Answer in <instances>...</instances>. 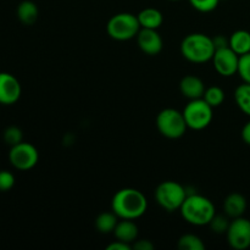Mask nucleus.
Returning a JSON list of instances; mask_svg holds the SVG:
<instances>
[{"mask_svg": "<svg viewBox=\"0 0 250 250\" xmlns=\"http://www.w3.org/2000/svg\"><path fill=\"white\" fill-rule=\"evenodd\" d=\"M137 17H138L141 28L158 29L164 22L163 14L155 7H146L137 15Z\"/></svg>", "mask_w": 250, "mask_h": 250, "instance_id": "16", "label": "nucleus"}, {"mask_svg": "<svg viewBox=\"0 0 250 250\" xmlns=\"http://www.w3.org/2000/svg\"><path fill=\"white\" fill-rule=\"evenodd\" d=\"M220 0H189V4L199 12H211L219 5Z\"/></svg>", "mask_w": 250, "mask_h": 250, "instance_id": "26", "label": "nucleus"}, {"mask_svg": "<svg viewBox=\"0 0 250 250\" xmlns=\"http://www.w3.org/2000/svg\"><path fill=\"white\" fill-rule=\"evenodd\" d=\"M229 216H222V215H215L214 219L210 221L209 226L211 229V231L216 234H224L226 233L227 229H229Z\"/></svg>", "mask_w": 250, "mask_h": 250, "instance_id": "24", "label": "nucleus"}, {"mask_svg": "<svg viewBox=\"0 0 250 250\" xmlns=\"http://www.w3.org/2000/svg\"><path fill=\"white\" fill-rule=\"evenodd\" d=\"M242 138H243L244 143L250 146V121L247 122L242 129Z\"/></svg>", "mask_w": 250, "mask_h": 250, "instance_id": "31", "label": "nucleus"}, {"mask_svg": "<svg viewBox=\"0 0 250 250\" xmlns=\"http://www.w3.org/2000/svg\"><path fill=\"white\" fill-rule=\"evenodd\" d=\"M112 233L119 241L132 244L138 237V226L134 224L133 220L121 219V221L117 222Z\"/></svg>", "mask_w": 250, "mask_h": 250, "instance_id": "15", "label": "nucleus"}, {"mask_svg": "<svg viewBox=\"0 0 250 250\" xmlns=\"http://www.w3.org/2000/svg\"><path fill=\"white\" fill-rule=\"evenodd\" d=\"M214 41V45L216 49H222V48H226V46H229V38H226L225 36L222 34H217L212 38Z\"/></svg>", "mask_w": 250, "mask_h": 250, "instance_id": "29", "label": "nucleus"}, {"mask_svg": "<svg viewBox=\"0 0 250 250\" xmlns=\"http://www.w3.org/2000/svg\"><path fill=\"white\" fill-rule=\"evenodd\" d=\"M225 214L231 219L243 216L247 210V199L239 193H231L224 202Z\"/></svg>", "mask_w": 250, "mask_h": 250, "instance_id": "14", "label": "nucleus"}, {"mask_svg": "<svg viewBox=\"0 0 250 250\" xmlns=\"http://www.w3.org/2000/svg\"><path fill=\"white\" fill-rule=\"evenodd\" d=\"M4 141L7 146H14L23 142V134L19 127L10 126L4 131Z\"/></svg>", "mask_w": 250, "mask_h": 250, "instance_id": "23", "label": "nucleus"}, {"mask_svg": "<svg viewBox=\"0 0 250 250\" xmlns=\"http://www.w3.org/2000/svg\"><path fill=\"white\" fill-rule=\"evenodd\" d=\"M119 220V216L112 210L111 211H104L98 215V217L95 219V229L103 234L112 233Z\"/></svg>", "mask_w": 250, "mask_h": 250, "instance_id": "19", "label": "nucleus"}, {"mask_svg": "<svg viewBox=\"0 0 250 250\" xmlns=\"http://www.w3.org/2000/svg\"><path fill=\"white\" fill-rule=\"evenodd\" d=\"M38 6L31 0H24L17 6V17L23 24L31 26L38 20Z\"/></svg>", "mask_w": 250, "mask_h": 250, "instance_id": "18", "label": "nucleus"}, {"mask_svg": "<svg viewBox=\"0 0 250 250\" xmlns=\"http://www.w3.org/2000/svg\"><path fill=\"white\" fill-rule=\"evenodd\" d=\"M107 34L115 41L125 42L133 39L141 31L138 17L131 12H120L107 21Z\"/></svg>", "mask_w": 250, "mask_h": 250, "instance_id": "4", "label": "nucleus"}, {"mask_svg": "<svg viewBox=\"0 0 250 250\" xmlns=\"http://www.w3.org/2000/svg\"><path fill=\"white\" fill-rule=\"evenodd\" d=\"M181 215L193 226H205L216 215L215 205L209 198L200 194H188L180 209Z\"/></svg>", "mask_w": 250, "mask_h": 250, "instance_id": "2", "label": "nucleus"}, {"mask_svg": "<svg viewBox=\"0 0 250 250\" xmlns=\"http://www.w3.org/2000/svg\"><path fill=\"white\" fill-rule=\"evenodd\" d=\"M21 84L14 75L0 72V104H15L21 97Z\"/></svg>", "mask_w": 250, "mask_h": 250, "instance_id": "11", "label": "nucleus"}, {"mask_svg": "<svg viewBox=\"0 0 250 250\" xmlns=\"http://www.w3.org/2000/svg\"><path fill=\"white\" fill-rule=\"evenodd\" d=\"M229 48L239 56L250 53V33L244 29L233 32L229 37Z\"/></svg>", "mask_w": 250, "mask_h": 250, "instance_id": "17", "label": "nucleus"}, {"mask_svg": "<svg viewBox=\"0 0 250 250\" xmlns=\"http://www.w3.org/2000/svg\"><path fill=\"white\" fill-rule=\"evenodd\" d=\"M205 84L199 77L194 75H188L181 80L180 90L182 95L187 99H200L205 93Z\"/></svg>", "mask_w": 250, "mask_h": 250, "instance_id": "13", "label": "nucleus"}, {"mask_svg": "<svg viewBox=\"0 0 250 250\" xmlns=\"http://www.w3.org/2000/svg\"><path fill=\"white\" fill-rule=\"evenodd\" d=\"M107 250H131L132 244L125 243V242H121L117 239L116 242H112L111 244L106 247Z\"/></svg>", "mask_w": 250, "mask_h": 250, "instance_id": "30", "label": "nucleus"}, {"mask_svg": "<svg viewBox=\"0 0 250 250\" xmlns=\"http://www.w3.org/2000/svg\"><path fill=\"white\" fill-rule=\"evenodd\" d=\"M15 186V176L10 171H0V192H7Z\"/></svg>", "mask_w": 250, "mask_h": 250, "instance_id": "27", "label": "nucleus"}, {"mask_svg": "<svg viewBox=\"0 0 250 250\" xmlns=\"http://www.w3.org/2000/svg\"><path fill=\"white\" fill-rule=\"evenodd\" d=\"M9 160L15 168L20 171H28L38 164L39 153L36 146L31 143L21 142L11 146Z\"/></svg>", "mask_w": 250, "mask_h": 250, "instance_id": "8", "label": "nucleus"}, {"mask_svg": "<svg viewBox=\"0 0 250 250\" xmlns=\"http://www.w3.org/2000/svg\"><path fill=\"white\" fill-rule=\"evenodd\" d=\"M203 99H204L211 107H217L224 103L225 92L222 88L217 87V85H212V87H209L205 89Z\"/></svg>", "mask_w": 250, "mask_h": 250, "instance_id": "22", "label": "nucleus"}, {"mask_svg": "<svg viewBox=\"0 0 250 250\" xmlns=\"http://www.w3.org/2000/svg\"><path fill=\"white\" fill-rule=\"evenodd\" d=\"M155 247L148 239H139V241H134L133 244H132V249L136 250H153Z\"/></svg>", "mask_w": 250, "mask_h": 250, "instance_id": "28", "label": "nucleus"}, {"mask_svg": "<svg viewBox=\"0 0 250 250\" xmlns=\"http://www.w3.org/2000/svg\"><path fill=\"white\" fill-rule=\"evenodd\" d=\"M212 109L214 107L210 106L203 98L189 100L182 111L188 128L194 131H202L207 128L211 124L214 117Z\"/></svg>", "mask_w": 250, "mask_h": 250, "instance_id": "7", "label": "nucleus"}, {"mask_svg": "<svg viewBox=\"0 0 250 250\" xmlns=\"http://www.w3.org/2000/svg\"><path fill=\"white\" fill-rule=\"evenodd\" d=\"M236 104L246 115L250 116V83H243L234 90Z\"/></svg>", "mask_w": 250, "mask_h": 250, "instance_id": "20", "label": "nucleus"}, {"mask_svg": "<svg viewBox=\"0 0 250 250\" xmlns=\"http://www.w3.org/2000/svg\"><path fill=\"white\" fill-rule=\"evenodd\" d=\"M156 127L161 136L168 139L181 138L185 136L188 128L183 112L172 107H167L159 112L156 116Z\"/></svg>", "mask_w": 250, "mask_h": 250, "instance_id": "6", "label": "nucleus"}, {"mask_svg": "<svg viewBox=\"0 0 250 250\" xmlns=\"http://www.w3.org/2000/svg\"><path fill=\"white\" fill-rule=\"evenodd\" d=\"M229 247L236 250H246L250 247V221L243 216L233 219L226 232Z\"/></svg>", "mask_w": 250, "mask_h": 250, "instance_id": "9", "label": "nucleus"}, {"mask_svg": "<svg viewBox=\"0 0 250 250\" xmlns=\"http://www.w3.org/2000/svg\"><path fill=\"white\" fill-rule=\"evenodd\" d=\"M155 200L166 211L180 210L187 198V189L175 181L161 182L155 189Z\"/></svg>", "mask_w": 250, "mask_h": 250, "instance_id": "5", "label": "nucleus"}, {"mask_svg": "<svg viewBox=\"0 0 250 250\" xmlns=\"http://www.w3.org/2000/svg\"><path fill=\"white\" fill-rule=\"evenodd\" d=\"M177 247L180 250H204L205 244L203 243L202 239L197 234H183L178 239Z\"/></svg>", "mask_w": 250, "mask_h": 250, "instance_id": "21", "label": "nucleus"}, {"mask_svg": "<svg viewBox=\"0 0 250 250\" xmlns=\"http://www.w3.org/2000/svg\"><path fill=\"white\" fill-rule=\"evenodd\" d=\"M137 42L141 50L146 55H158L163 50V38L158 29L141 28L137 34Z\"/></svg>", "mask_w": 250, "mask_h": 250, "instance_id": "12", "label": "nucleus"}, {"mask_svg": "<svg viewBox=\"0 0 250 250\" xmlns=\"http://www.w3.org/2000/svg\"><path fill=\"white\" fill-rule=\"evenodd\" d=\"M146 209L148 200L146 195L136 188H124L112 197L111 210L120 220H137L146 214Z\"/></svg>", "mask_w": 250, "mask_h": 250, "instance_id": "1", "label": "nucleus"}, {"mask_svg": "<svg viewBox=\"0 0 250 250\" xmlns=\"http://www.w3.org/2000/svg\"><path fill=\"white\" fill-rule=\"evenodd\" d=\"M214 67L216 72L222 77H231L238 72L239 55L234 53L229 46L216 49L212 58Z\"/></svg>", "mask_w": 250, "mask_h": 250, "instance_id": "10", "label": "nucleus"}, {"mask_svg": "<svg viewBox=\"0 0 250 250\" xmlns=\"http://www.w3.org/2000/svg\"><path fill=\"white\" fill-rule=\"evenodd\" d=\"M170 1H178V0H170Z\"/></svg>", "mask_w": 250, "mask_h": 250, "instance_id": "32", "label": "nucleus"}, {"mask_svg": "<svg viewBox=\"0 0 250 250\" xmlns=\"http://www.w3.org/2000/svg\"><path fill=\"white\" fill-rule=\"evenodd\" d=\"M237 73L244 83H250V53L239 56L238 72Z\"/></svg>", "mask_w": 250, "mask_h": 250, "instance_id": "25", "label": "nucleus"}, {"mask_svg": "<svg viewBox=\"0 0 250 250\" xmlns=\"http://www.w3.org/2000/svg\"><path fill=\"white\" fill-rule=\"evenodd\" d=\"M181 54L193 63H205L212 60L216 48L211 37L204 33H190L181 42Z\"/></svg>", "mask_w": 250, "mask_h": 250, "instance_id": "3", "label": "nucleus"}]
</instances>
